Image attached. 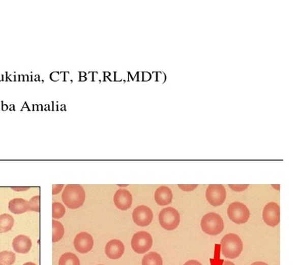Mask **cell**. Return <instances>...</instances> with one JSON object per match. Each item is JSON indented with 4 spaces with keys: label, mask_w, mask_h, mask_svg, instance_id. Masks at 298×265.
<instances>
[{
    "label": "cell",
    "mask_w": 298,
    "mask_h": 265,
    "mask_svg": "<svg viewBox=\"0 0 298 265\" xmlns=\"http://www.w3.org/2000/svg\"><path fill=\"white\" fill-rule=\"evenodd\" d=\"M63 201L69 208L76 209L84 204L85 193L83 188L79 184H68L62 195Z\"/></svg>",
    "instance_id": "1"
},
{
    "label": "cell",
    "mask_w": 298,
    "mask_h": 265,
    "mask_svg": "<svg viewBox=\"0 0 298 265\" xmlns=\"http://www.w3.org/2000/svg\"><path fill=\"white\" fill-rule=\"evenodd\" d=\"M221 247L223 255L230 259L239 257L243 250V241L234 233L225 235L221 240Z\"/></svg>",
    "instance_id": "2"
},
{
    "label": "cell",
    "mask_w": 298,
    "mask_h": 265,
    "mask_svg": "<svg viewBox=\"0 0 298 265\" xmlns=\"http://www.w3.org/2000/svg\"><path fill=\"white\" fill-rule=\"evenodd\" d=\"M202 230L208 235L215 236L218 235L224 230L225 225L222 218L215 213H207L202 218L201 223Z\"/></svg>",
    "instance_id": "3"
},
{
    "label": "cell",
    "mask_w": 298,
    "mask_h": 265,
    "mask_svg": "<svg viewBox=\"0 0 298 265\" xmlns=\"http://www.w3.org/2000/svg\"><path fill=\"white\" fill-rule=\"evenodd\" d=\"M159 223L166 230H174L181 223V216L178 211L172 207L163 208L159 213Z\"/></svg>",
    "instance_id": "4"
},
{
    "label": "cell",
    "mask_w": 298,
    "mask_h": 265,
    "mask_svg": "<svg viewBox=\"0 0 298 265\" xmlns=\"http://www.w3.org/2000/svg\"><path fill=\"white\" fill-rule=\"evenodd\" d=\"M228 215L230 220L236 224H243L249 220L250 211L246 205L242 202H233L228 208Z\"/></svg>",
    "instance_id": "5"
},
{
    "label": "cell",
    "mask_w": 298,
    "mask_h": 265,
    "mask_svg": "<svg viewBox=\"0 0 298 265\" xmlns=\"http://www.w3.org/2000/svg\"><path fill=\"white\" fill-rule=\"evenodd\" d=\"M153 237L148 232L141 231L133 236L131 247L137 254H144L151 249L153 246Z\"/></svg>",
    "instance_id": "6"
},
{
    "label": "cell",
    "mask_w": 298,
    "mask_h": 265,
    "mask_svg": "<svg viewBox=\"0 0 298 265\" xmlns=\"http://www.w3.org/2000/svg\"><path fill=\"white\" fill-rule=\"evenodd\" d=\"M206 198L208 202L213 206H219L226 199V190L221 184H211L206 192Z\"/></svg>",
    "instance_id": "7"
},
{
    "label": "cell",
    "mask_w": 298,
    "mask_h": 265,
    "mask_svg": "<svg viewBox=\"0 0 298 265\" xmlns=\"http://www.w3.org/2000/svg\"><path fill=\"white\" fill-rule=\"evenodd\" d=\"M262 218L265 224L271 227L277 226L280 223V209L278 204L270 202L265 205L262 213Z\"/></svg>",
    "instance_id": "8"
},
{
    "label": "cell",
    "mask_w": 298,
    "mask_h": 265,
    "mask_svg": "<svg viewBox=\"0 0 298 265\" xmlns=\"http://www.w3.org/2000/svg\"><path fill=\"white\" fill-rule=\"evenodd\" d=\"M132 218L137 226L144 227L151 224L153 220V213L148 207L140 205L133 211Z\"/></svg>",
    "instance_id": "9"
},
{
    "label": "cell",
    "mask_w": 298,
    "mask_h": 265,
    "mask_svg": "<svg viewBox=\"0 0 298 265\" xmlns=\"http://www.w3.org/2000/svg\"><path fill=\"white\" fill-rule=\"evenodd\" d=\"M94 244L93 236L88 232H80L74 240V247L80 254L90 252L94 247Z\"/></svg>",
    "instance_id": "10"
},
{
    "label": "cell",
    "mask_w": 298,
    "mask_h": 265,
    "mask_svg": "<svg viewBox=\"0 0 298 265\" xmlns=\"http://www.w3.org/2000/svg\"><path fill=\"white\" fill-rule=\"evenodd\" d=\"M113 201L116 208L126 211L131 208L132 205V195L131 192L125 189L116 191L113 197Z\"/></svg>",
    "instance_id": "11"
},
{
    "label": "cell",
    "mask_w": 298,
    "mask_h": 265,
    "mask_svg": "<svg viewBox=\"0 0 298 265\" xmlns=\"http://www.w3.org/2000/svg\"><path fill=\"white\" fill-rule=\"evenodd\" d=\"M106 255L112 260L121 258L125 253V246L119 240H112L105 247Z\"/></svg>",
    "instance_id": "12"
},
{
    "label": "cell",
    "mask_w": 298,
    "mask_h": 265,
    "mask_svg": "<svg viewBox=\"0 0 298 265\" xmlns=\"http://www.w3.org/2000/svg\"><path fill=\"white\" fill-rule=\"evenodd\" d=\"M32 247V240L25 235H19L13 241V250L19 254H26Z\"/></svg>",
    "instance_id": "13"
},
{
    "label": "cell",
    "mask_w": 298,
    "mask_h": 265,
    "mask_svg": "<svg viewBox=\"0 0 298 265\" xmlns=\"http://www.w3.org/2000/svg\"><path fill=\"white\" fill-rule=\"evenodd\" d=\"M155 200L156 203L161 206L169 205L172 200V192L166 186L159 187L155 193Z\"/></svg>",
    "instance_id": "14"
},
{
    "label": "cell",
    "mask_w": 298,
    "mask_h": 265,
    "mask_svg": "<svg viewBox=\"0 0 298 265\" xmlns=\"http://www.w3.org/2000/svg\"><path fill=\"white\" fill-rule=\"evenodd\" d=\"M9 209L13 214H23L29 211V201L23 198H14L9 202Z\"/></svg>",
    "instance_id": "15"
},
{
    "label": "cell",
    "mask_w": 298,
    "mask_h": 265,
    "mask_svg": "<svg viewBox=\"0 0 298 265\" xmlns=\"http://www.w3.org/2000/svg\"><path fill=\"white\" fill-rule=\"evenodd\" d=\"M14 225V219L9 214L0 215V233L11 230Z\"/></svg>",
    "instance_id": "16"
},
{
    "label": "cell",
    "mask_w": 298,
    "mask_h": 265,
    "mask_svg": "<svg viewBox=\"0 0 298 265\" xmlns=\"http://www.w3.org/2000/svg\"><path fill=\"white\" fill-rule=\"evenodd\" d=\"M64 226L60 222L52 220V242H58L64 236Z\"/></svg>",
    "instance_id": "17"
},
{
    "label": "cell",
    "mask_w": 298,
    "mask_h": 265,
    "mask_svg": "<svg viewBox=\"0 0 298 265\" xmlns=\"http://www.w3.org/2000/svg\"><path fill=\"white\" fill-rule=\"evenodd\" d=\"M162 257L156 252H149L142 259V265H162Z\"/></svg>",
    "instance_id": "18"
},
{
    "label": "cell",
    "mask_w": 298,
    "mask_h": 265,
    "mask_svg": "<svg viewBox=\"0 0 298 265\" xmlns=\"http://www.w3.org/2000/svg\"><path fill=\"white\" fill-rule=\"evenodd\" d=\"M58 265H80V261L76 254L68 252L60 257Z\"/></svg>",
    "instance_id": "19"
},
{
    "label": "cell",
    "mask_w": 298,
    "mask_h": 265,
    "mask_svg": "<svg viewBox=\"0 0 298 265\" xmlns=\"http://www.w3.org/2000/svg\"><path fill=\"white\" fill-rule=\"evenodd\" d=\"M16 260V254L12 251L0 252V265H13Z\"/></svg>",
    "instance_id": "20"
},
{
    "label": "cell",
    "mask_w": 298,
    "mask_h": 265,
    "mask_svg": "<svg viewBox=\"0 0 298 265\" xmlns=\"http://www.w3.org/2000/svg\"><path fill=\"white\" fill-rule=\"evenodd\" d=\"M66 214V208L64 205L60 202H54L52 204V217L53 219H61Z\"/></svg>",
    "instance_id": "21"
},
{
    "label": "cell",
    "mask_w": 298,
    "mask_h": 265,
    "mask_svg": "<svg viewBox=\"0 0 298 265\" xmlns=\"http://www.w3.org/2000/svg\"><path fill=\"white\" fill-rule=\"evenodd\" d=\"M40 200L41 197L40 195H36L33 197L29 201V211H37L40 213Z\"/></svg>",
    "instance_id": "22"
},
{
    "label": "cell",
    "mask_w": 298,
    "mask_h": 265,
    "mask_svg": "<svg viewBox=\"0 0 298 265\" xmlns=\"http://www.w3.org/2000/svg\"><path fill=\"white\" fill-rule=\"evenodd\" d=\"M230 189L231 190L234 191V192H244L245 190L249 188V185L248 184H229Z\"/></svg>",
    "instance_id": "23"
},
{
    "label": "cell",
    "mask_w": 298,
    "mask_h": 265,
    "mask_svg": "<svg viewBox=\"0 0 298 265\" xmlns=\"http://www.w3.org/2000/svg\"><path fill=\"white\" fill-rule=\"evenodd\" d=\"M178 188L184 192H192L197 188V184H180Z\"/></svg>",
    "instance_id": "24"
},
{
    "label": "cell",
    "mask_w": 298,
    "mask_h": 265,
    "mask_svg": "<svg viewBox=\"0 0 298 265\" xmlns=\"http://www.w3.org/2000/svg\"><path fill=\"white\" fill-rule=\"evenodd\" d=\"M63 187H64V185L63 184L53 185V195H57V194H58L59 192H61V191L63 190Z\"/></svg>",
    "instance_id": "25"
},
{
    "label": "cell",
    "mask_w": 298,
    "mask_h": 265,
    "mask_svg": "<svg viewBox=\"0 0 298 265\" xmlns=\"http://www.w3.org/2000/svg\"><path fill=\"white\" fill-rule=\"evenodd\" d=\"M184 265H202L201 263H200V262L197 261V260H189V261H187V263H185V264Z\"/></svg>",
    "instance_id": "26"
},
{
    "label": "cell",
    "mask_w": 298,
    "mask_h": 265,
    "mask_svg": "<svg viewBox=\"0 0 298 265\" xmlns=\"http://www.w3.org/2000/svg\"><path fill=\"white\" fill-rule=\"evenodd\" d=\"M12 189L14 191H26L29 189V188H23V189H19V188H12Z\"/></svg>",
    "instance_id": "27"
},
{
    "label": "cell",
    "mask_w": 298,
    "mask_h": 265,
    "mask_svg": "<svg viewBox=\"0 0 298 265\" xmlns=\"http://www.w3.org/2000/svg\"><path fill=\"white\" fill-rule=\"evenodd\" d=\"M251 265H269V264H267L266 263H265V262H261V261H257V262H255V263H252V264Z\"/></svg>",
    "instance_id": "28"
},
{
    "label": "cell",
    "mask_w": 298,
    "mask_h": 265,
    "mask_svg": "<svg viewBox=\"0 0 298 265\" xmlns=\"http://www.w3.org/2000/svg\"><path fill=\"white\" fill-rule=\"evenodd\" d=\"M223 265H234L232 262L228 261V260H226V261L224 262Z\"/></svg>",
    "instance_id": "29"
},
{
    "label": "cell",
    "mask_w": 298,
    "mask_h": 265,
    "mask_svg": "<svg viewBox=\"0 0 298 265\" xmlns=\"http://www.w3.org/2000/svg\"><path fill=\"white\" fill-rule=\"evenodd\" d=\"M272 187L276 189V190L280 191V185H272Z\"/></svg>",
    "instance_id": "30"
},
{
    "label": "cell",
    "mask_w": 298,
    "mask_h": 265,
    "mask_svg": "<svg viewBox=\"0 0 298 265\" xmlns=\"http://www.w3.org/2000/svg\"><path fill=\"white\" fill-rule=\"evenodd\" d=\"M23 265H37L35 264V263H32V262H27V263H25Z\"/></svg>",
    "instance_id": "31"
},
{
    "label": "cell",
    "mask_w": 298,
    "mask_h": 265,
    "mask_svg": "<svg viewBox=\"0 0 298 265\" xmlns=\"http://www.w3.org/2000/svg\"><path fill=\"white\" fill-rule=\"evenodd\" d=\"M98 265H103V264H98Z\"/></svg>",
    "instance_id": "32"
}]
</instances>
